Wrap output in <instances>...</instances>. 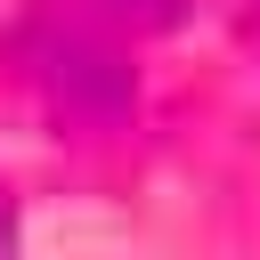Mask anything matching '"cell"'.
Returning <instances> with one entry per match:
<instances>
[{"label":"cell","instance_id":"obj_1","mask_svg":"<svg viewBox=\"0 0 260 260\" xmlns=\"http://www.w3.org/2000/svg\"><path fill=\"white\" fill-rule=\"evenodd\" d=\"M8 236H16V219H8V211H0V244H8Z\"/></svg>","mask_w":260,"mask_h":260}]
</instances>
